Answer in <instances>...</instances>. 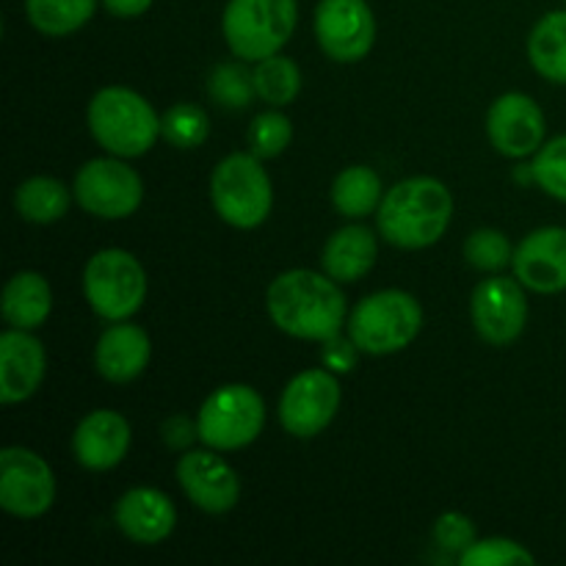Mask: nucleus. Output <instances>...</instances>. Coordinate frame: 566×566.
<instances>
[{
	"instance_id": "nucleus-6",
	"label": "nucleus",
	"mask_w": 566,
	"mask_h": 566,
	"mask_svg": "<svg viewBox=\"0 0 566 566\" xmlns=\"http://www.w3.org/2000/svg\"><path fill=\"white\" fill-rule=\"evenodd\" d=\"M210 202L235 230H258L271 216L274 186L263 160L252 153H232L219 160L210 177Z\"/></svg>"
},
{
	"instance_id": "nucleus-34",
	"label": "nucleus",
	"mask_w": 566,
	"mask_h": 566,
	"mask_svg": "<svg viewBox=\"0 0 566 566\" xmlns=\"http://www.w3.org/2000/svg\"><path fill=\"white\" fill-rule=\"evenodd\" d=\"M431 539H434V545L440 547V551L453 553V556L459 558L475 539H479V536H475V525L468 514L446 512L434 520Z\"/></svg>"
},
{
	"instance_id": "nucleus-31",
	"label": "nucleus",
	"mask_w": 566,
	"mask_h": 566,
	"mask_svg": "<svg viewBox=\"0 0 566 566\" xmlns=\"http://www.w3.org/2000/svg\"><path fill=\"white\" fill-rule=\"evenodd\" d=\"M293 138V125L280 108L263 111L252 119L247 130V144L249 153L258 155L260 160H271L276 155H282L287 149Z\"/></svg>"
},
{
	"instance_id": "nucleus-16",
	"label": "nucleus",
	"mask_w": 566,
	"mask_h": 566,
	"mask_svg": "<svg viewBox=\"0 0 566 566\" xmlns=\"http://www.w3.org/2000/svg\"><path fill=\"white\" fill-rule=\"evenodd\" d=\"M514 276L528 291L553 296L566 291V227H539L514 249Z\"/></svg>"
},
{
	"instance_id": "nucleus-18",
	"label": "nucleus",
	"mask_w": 566,
	"mask_h": 566,
	"mask_svg": "<svg viewBox=\"0 0 566 566\" xmlns=\"http://www.w3.org/2000/svg\"><path fill=\"white\" fill-rule=\"evenodd\" d=\"M130 442L133 431L125 415L114 409H94L77 423L72 434V453L83 470L105 473L125 462Z\"/></svg>"
},
{
	"instance_id": "nucleus-23",
	"label": "nucleus",
	"mask_w": 566,
	"mask_h": 566,
	"mask_svg": "<svg viewBox=\"0 0 566 566\" xmlns=\"http://www.w3.org/2000/svg\"><path fill=\"white\" fill-rule=\"evenodd\" d=\"M381 199H385L381 177L365 164L348 166L332 182V205L346 219H365V216L376 213Z\"/></svg>"
},
{
	"instance_id": "nucleus-20",
	"label": "nucleus",
	"mask_w": 566,
	"mask_h": 566,
	"mask_svg": "<svg viewBox=\"0 0 566 566\" xmlns=\"http://www.w3.org/2000/svg\"><path fill=\"white\" fill-rule=\"evenodd\" d=\"M153 357L149 335L130 321H114L94 346V368L111 385H127L147 370Z\"/></svg>"
},
{
	"instance_id": "nucleus-15",
	"label": "nucleus",
	"mask_w": 566,
	"mask_h": 566,
	"mask_svg": "<svg viewBox=\"0 0 566 566\" xmlns=\"http://www.w3.org/2000/svg\"><path fill=\"white\" fill-rule=\"evenodd\" d=\"M177 484L188 501L208 514H227L241 501V479L221 451H186L177 462Z\"/></svg>"
},
{
	"instance_id": "nucleus-19",
	"label": "nucleus",
	"mask_w": 566,
	"mask_h": 566,
	"mask_svg": "<svg viewBox=\"0 0 566 566\" xmlns=\"http://www.w3.org/2000/svg\"><path fill=\"white\" fill-rule=\"evenodd\" d=\"M114 523L133 545H160L177 528V509L166 492L155 486H133L116 501Z\"/></svg>"
},
{
	"instance_id": "nucleus-35",
	"label": "nucleus",
	"mask_w": 566,
	"mask_h": 566,
	"mask_svg": "<svg viewBox=\"0 0 566 566\" xmlns=\"http://www.w3.org/2000/svg\"><path fill=\"white\" fill-rule=\"evenodd\" d=\"M357 343L352 340V335H332L329 340L321 343V363H324V368H329L332 374H348V370L357 368Z\"/></svg>"
},
{
	"instance_id": "nucleus-26",
	"label": "nucleus",
	"mask_w": 566,
	"mask_h": 566,
	"mask_svg": "<svg viewBox=\"0 0 566 566\" xmlns=\"http://www.w3.org/2000/svg\"><path fill=\"white\" fill-rule=\"evenodd\" d=\"M99 0H25L28 22L44 36H70L97 11Z\"/></svg>"
},
{
	"instance_id": "nucleus-21",
	"label": "nucleus",
	"mask_w": 566,
	"mask_h": 566,
	"mask_svg": "<svg viewBox=\"0 0 566 566\" xmlns=\"http://www.w3.org/2000/svg\"><path fill=\"white\" fill-rule=\"evenodd\" d=\"M376 258H379L376 232L365 224H348L326 241L324 252H321V265H324V274H329L340 285H348V282L368 276L374 271Z\"/></svg>"
},
{
	"instance_id": "nucleus-36",
	"label": "nucleus",
	"mask_w": 566,
	"mask_h": 566,
	"mask_svg": "<svg viewBox=\"0 0 566 566\" xmlns=\"http://www.w3.org/2000/svg\"><path fill=\"white\" fill-rule=\"evenodd\" d=\"M193 440H199V426L197 420H188L186 415H175L164 423V442L171 451H186Z\"/></svg>"
},
{
	"instance_id": "nucleus-32",
	"label": "nucleus",
	"mask_w": 566,
	"mask_h": 566,
	"mask_svg": "<svg viewBox=\"0 0 566 566\" xmlns=\"http://www.w3.org/2000/svg\"><path fill=\"white\" fill-rule=\"evenodd\" d=\"M534 182L547 197L566 202V136H556L539 147L534 155Z\"/></svg>"
},
{
	"instance_id": "nucleus-22",
	"label": "nucleus",
	"mask_w": 566,
	"mask_h": 566,
	"mask_svg": "<svg viewBox=\"0 0 566 566\" xmlns=\"http://www.w3.org/2000/svg\"><path fill=\"white\" fill-rule=\"evenodd\" d=\"M0 310H3L6 324L14 329L33 332L48 321L50 310H53V291L42 274L20 271L6 282Z\"/></svg>"
},
{
	"instance_id": "nucleus-4",
	"label": "nucleus",
	"mask_w": 566,
	"mask_h": 566,
	"mask_svg": "<svg viewBox=\"0 0 566 566\" xmlns=\"http://www.w3.org/2000/svg\"><path fill=\"white\" fill-rule=\"evenodd\" d=\"M423 329V307L418 298L398 287L370 293L348 313L346 332L357 348L370 357L398 354L418 340Z\"/></svg>"
},
{
	"instance_id": "nucleus-2",
	"label": "nucleus",
	"mask_w": 566,
	"mask_h": 566,
	"mask_svg": "<svg viewBox=\"0 0 566 566\" xmlns=\"http://www.w3.org/2000/svg\"><path fill=\"white\" fill-rule=\"evenodd\" d=\"M453 219V197L437 177H407L385 191L376 227L390 247L426 249L446 235Z\"/></svg>"
},
{
	"instance_id": "nucleus-10",
	"label": "nucleus",
	"mask_w": 566,
	"mask_h": 566,
	"mask_svg": "<svg viewBox=\"0 0 566 566\" xmlns=\"http://www.w3.org/2000/svg\"><path fill=\"white\" fill-rule=\"evenodd\" d=\"M340 409V381L329 368H310L293 376L280 398L282 429L298 440H313Z\"/></svg>"
},
{
	"instance_id": "nucleus-30",
	"label": "nucleus",
	"mask_w": 566,
	"mask_h": 566,
	"mask_svg": "<svg viewBox=\"0 0 566 566\" xmlns=\"http://www.w3.org/2000/svg\"><path fill=\"white\" fill-rule=\"evenodd\" d=\"M464 260L484 274H497L514 263V247L501 230L481 227L464 241Z\"/></svg>"
},
{
	"instance_id": "nucleus-27",
	"label": "nucleus",
	"mask_w": 566,
	"mask_h": 566,
	"mask_svg": "<svg viewBox=\"0 0 566 566\" xmlns=\"http://www.w3.org/2000/svg\"><path fill=\"white\" fill-rule=\"evenodd\" d=\"M252 77L254 88H258V99L269 103L271 108H285L302 92V70H298L296 61L282 53L258 61Z\"/></svg>"
},
{
	"instance_id": "nucleus-3",
	"label": "nucleus",
	"mask_w": 566,
	"mask_h": 566,
	"mask_svg": "<svg viewBox=\"0 0 566 566\" xmlns=\"http://www.w3.org/2000/svg\"><path fill=\"white\" fill-rule=\"evenodd\" d=\"M88 133L116 158H142L160 136V116L147 97L127 86H105L86 111Z\"/></svg>"
},
{
	"instance_id": "nucleus-29",
	"label": "nucleus",
	"mask_w": 566,
	"mask_h": 566,
	"mask_svg": "<svg viewBox=\"0 0 566 566\" xmlns=\"http://www.w3.org/2000/svg\"><path fill=\"white\" fill-rule=\"evenodd\" d=\"M160 136L177 149H197L208 142L210 119L193 103H177L160 116Z\"/></svg>"
},
{
	"instance_id": "nucleus-33",
	"label": "nucleus",
	"mask_w": 566,
	"mask_h": 566,
	"mask_svg": "<svg viewBox=\"0 0 566 566\" xmlns=\"http://www.w3.org/2000/svg\"><path fill=\"white\" fill-rule=\"evenodd\" d=\"M462 566H531L536 564L534 553L525 551L523 545L503 536H492V539H475L468 551L459 556Z\"/></svg>"
},
{
	"instance_id": "nucleus-1",
	"label": "nucleus",
	"mask_w": 566,
	"mask_h": 566,
	"mask_svg": "<svg viewBox=\"0 0 566 566\" xmlns=\"http://www.w3.org/2000/svg\"><path fill=\"white\" fill-rule=\"evenodd\" d=\"M265 310L274 326L296 340L324 343L348 324L340 282L310 269L282 271L265 291Z\"/></svg>"
},
{
	"instance_id": "nucleus-25",
	"label": "nucleus",
	"mask_w": 566,
	"mask_h": 566,
	"mask_svg": "<svg viewBox=\"0 0 566 566\" xmlns=\"http://www.w3.org/2000/svg\"><path fill=\"white\" fill-rule=\"evenodd\" d=\"M72 193L75 191H70V188L61 180H55V177H28L25 182L17 186L14 210L20 213V219L31 221V224H53V221L66 216Z\"/></svg>"
},
{
	"instance_id": "nucleus-5",
	"label": "nucleus",
	"mask_w": 566,
	"mask_h": 566,
	"mask_svg": "<svg viewBox=\"0 0 566 566\" xmlns=\"http://www.w3.org/2000/svg\"><path fill=\"white\" fill-rule=\"evenodd\" d=\"M296 22V0H230L221 14V33L235 59L258 64L282 53Z\"/></svg>"
},
{
	"instance_id": "nucleus-9",
	"label": "nucleus",
	"mask_w": 566,
	"mask_h": 566,
	"mask_svg": "<svg viewBox=\"0 0 566 566\" xmlns=\"http://www.w3.org/2000/svg\"><path fill=\"white\" fill-rule=\"evenodd\" d=\"M77 205L97 219L119 221L136 213L144 199V182L125 158H94L77 169L72 182Z\"/></svg>"
},
{
	"instance_id": "nucleus-7",
	"label": "nucleus",
	"mask_w": 566,
	"mask_h": 566,
	"mask_svg": "<svg viewBox=\"0 0 566 566\" xmlns=\"http://www.w3.org/2000/svg\"><path fill=\"white\" fill-rule=\"evenodd\" d=\"M83 296L108 324L130 321L147 298V271L127 249H99L83 269Z\"/></svg>"
},
{
	"instance_id": "nucleus-24",
	"label": "nucleus",
	"mask_w": 566,
	"mask_h": 566,
	"mask_svg": "<svg viewBox=\"0 0 566 566\" xmlns=\"http://www.w3.org/2000/svg\"><path fill=\"white\" fill-rule=\"evenodd\" d=\"M528 61L545 81L566 86V9L536 22L528 36Z\"/></svg>"
},
{
	"instance_id": "nucleus-17",
	"label": "nucleus",
	"mask_w": 566,
	"mask_h": 566,
	"mask_svg": "<svg viewBox=\"0 0 566 566\" xmlns=\"http://www.w3.org/2000/svg\"><path fill=\"white\" fill-rule=\"evenodd\" d=\"M48 374V354L39 337L28 329H9L0 335V401L6 407L36 396Z\"/></svg>"
},
{
	"instance_id": "nucleus-37",
	"label": "nucleus",
	"mask_w": 566,
	"mask_h": 566,
	"mask_svg": "<svg viewBox=\"0 0 566 566\" xmlns=\"http://www.w3.org/2000/svg\"><path fill=\"white\" fill-rule=\"evenodd\" d=\"M99 3H103L111 14L119 17V20H136V17L147 14V11L153 9L155 0H99Z\"/></svg>"
},
{
	"instance_id": "nucleus-12",
	"label": "nucleus",
	"mask_w": 566,
	"mask_h": 566,
	"mask_svg": "<svg viewBox=\"0 0 566 566\" xmlns=\"http://www.w3.org/2000/svg\"><path fill=\"white\" fill-rule=\"evenodd\" d=\"M315 39L337 64H357L376 44V17L368 0H318Z\"/></svg>"
},
{
	"instance_id": "nucleus-11",
	"label": "nucleus",
	"mask_w": 566,
	"mask_h": 566,
	"mask_svg": "<svg viewBox=\"0 0 566 566\" xmlns=\"http://www.w3.org/2000/svg\"><path fill=\"white\" fill-rule=\"evenodd\" d=\"M55 503V475L31 448L11 446L0 453V509L17 520H36Z\"/></svg>"
},
{
	"instance_id": "nucleus-8",
	"label": "nucleus",
	"mask_w": 566,
	"mask_h": 566,
	"mask_svg": "<svg viewBox=\"0 0 566 566\" xmlns=\"http://www.w3.org/2000/svg\"><path fill=\"white\" fill-rule=\"evenodd\" d=\"M199 440L221 453L252 446L265 429V401L249 385H224L210 392L197 415Z\"/></svg>"
},
{
	"instance_id": "nucleus-13",
	"label": "nucleus",
	"mask_w": 566,
	"mask_h": 566,
	"mask_svg": "<svg viewBox=\"0 0 566 566\" xmlns=\"http://www.w3.org/2000/svg\"><path fill=\"white\" fill-rule=\"evenodd\" d=\"M528 287L514 276L492 274L479 282L470 298V315L479 337L490 346H509L517 340L528 324Z\"/></svg>"
},
{
	"instance_id": "nucleus-14",
	"label": "nucleus",
	"mask_w": 566,
	"mask_h": 566,
	"mask_svg": "<svg viewBox=\"0 0 566 566\" xmlns=\"http://www.w3.org/2000/svg\"><path fill=\"white\" fill-rule=\"evenodd\" d=\"M547 122L531 94L506 92L486 111V136L492 147L514 160L531 158L545 144Z\"/></svg>"
},
{
	"instance_id": "nucleus-28",
	"label": "nucleus",
	"mask_w": 566,
	"mask_h": 566,
	"mask_svg": "<svg viewBox=\"0 0 566 566\" xmlns=\"http://www.w3.org/2000/svg\"><path fill=\"white\" fill-rule=\"evenodd\" d=\"M243 64H247V61H243ZM243 64L241 61H224V64H216L213 72H210L208 94L213 103L221 105V108L241 111L247 108V105H252V99L258 97L252 72Z\"/></svg>"
}]
</instances>
